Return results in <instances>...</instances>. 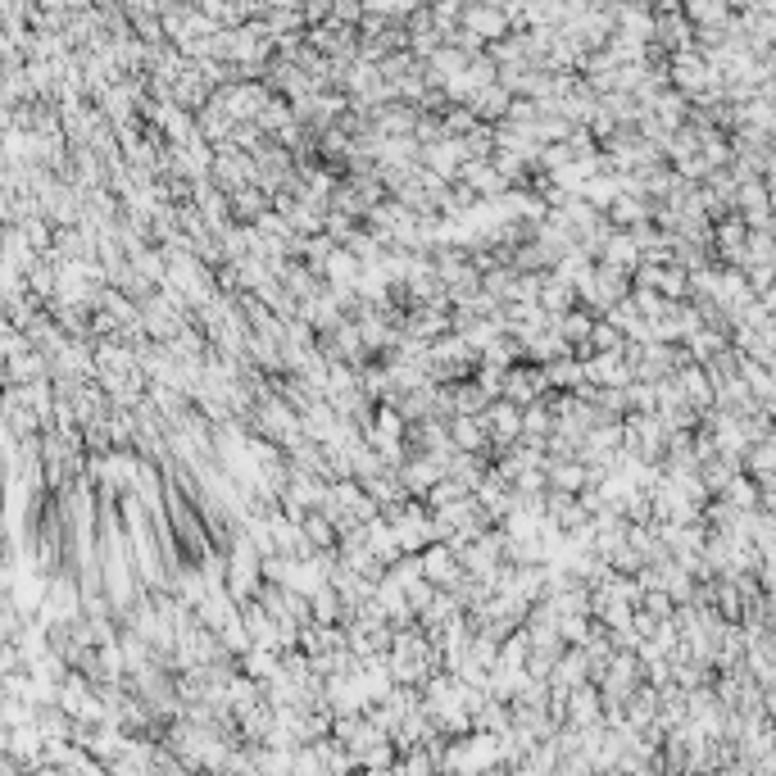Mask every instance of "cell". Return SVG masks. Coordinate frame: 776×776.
Here are the masks:
<instances>
[{"instance_id":"6da1fadb","label":"cell","mask_w":776,"mask_h":776,"mask_svg":"<svg viewBox=\"0 0 776 776\" xmlns=\"http://www.w3.org/2000/svg\"><path fill=\"white\" fill-rule=\"evenodd\" d=\"M482 418H486V427H491L495 454H500L504 445L522 441V404H513L509 395H500V400H491V409H486Z\"/></svg>"},{"instance_id":"7a4b0ae2","label":"cell","mask_w":776,"mask_h":776,"mask_svg":"<svg viewBox=\"0 0 776 776\" xmlns=\"http://www.w3.org/2000/svg\"><path fill=\"white\" fill-rule=\"evenodd\" d=\"M450 436L459 450H477V454H491L495 441H491V427H486L482 413H454L450 418Z\"/></svg>"},{"instance_id":"3957f363","label":"cell","mask_w":776,"mask_h":776,"mask_svg":"<svg viewBox=\"0 0 776 776\" xmlns=\"http://www.w3.org/2000/svg\"><path fill=\"white\" fill-rule=\"evenodd\" d=\"M268 209H273V200H268V187H259V182L232 191V218L236 223H259V214H268Z\"/></svg>"},{"instance_id":"277c9868","label":"cell","mask_w":776,"mask_h":776,"mask_svg":"<svg viewBox=\"0 0 776 776\" xmlns=\"http://www.w3.org/2000/svg\"><path fill=\"white\" fill-rule=\"evenodd\" d=\"M550 486H559V491H572V495H581L590 486V468H586V459H550Z\"/></svg>"},{"instance_id":"5b68a950","label":"cell","mask_w":776,"mask_h":776,"mask_svg":"<svg viewBox=\"0 0 776 776\" xmlns=\"http://www.w3.org/2000/svg\"><path fill=\"white\" fill-rule=\"evenodd\" d=\"M241 672L255 677V681H273L277 672H282V654L268 649V645H250L246 654H241Z\"/></svg>"},{"instance_id":"8992f818","label":"cell","mask_w":776,"mask_h":776,"mask_svg":"<svg viewBox=\"0 0 776 776\" xmlns=\"http://www.w3.org/2000/svg\"><path fill=\"white\" fill-rule=\"evenodd\" d=\"M604 264H618V268H640V246L631 232H613L609 246H604Z\"/></svg>"},{"instance_id":"52a82bcc","label":"cell","mask_w":776,"mask_h":776,"mask_svg":"<svg viewBox=\"0 0 776 776\" xmlns=\"http://www.w3.org/2000/svg\"><path fill=\"white\" fill-rule=\"evenodd\" d=\"M581 196H586L595 209H613L618 205V196H622V182L618 177H590L586 187H581Z\"/></svg>"}]
</instances>
